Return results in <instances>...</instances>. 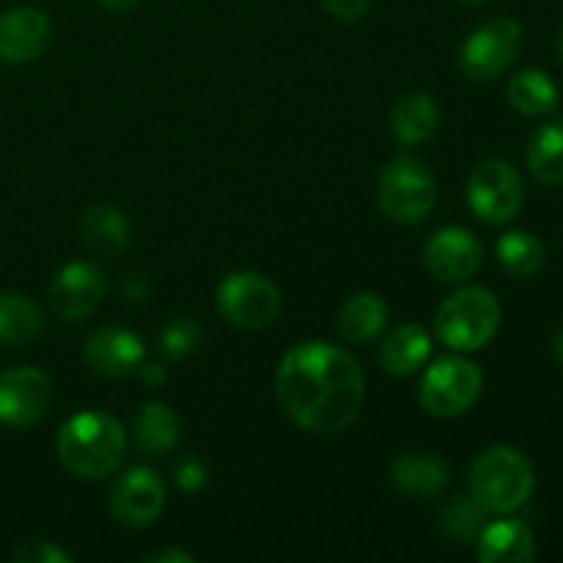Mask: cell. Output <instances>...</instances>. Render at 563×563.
Here are the masks:
<instances>
[{"label": "cell", "mask_w": 563, "mask_h": 563, "mask_svg": "<svg viewBox=\"0 0 563 563\" xmlns=\"http://www.w3.org/2000/svg\"><path fill=\"white\" fill-rule=\"evenodd\" d=\"M537 487L533 462L515 445H489L471 467V498L487 515H509Z\"/></svg>", "instance_id": "3957f363"}, {"label": "cell", "mask_w": 563, "mask_h": 563, "mask_svg": "<svg viewBox=\"0 0 563 563\" xmlns=\"http://www.w3.org/2000/svg\"><path fill=\"white\" fill-rule=\"evenodd\" d=\"M484 517H487V511L471 495H465V498H456L445 506L443 515H440V528L451 542L467 544L482 537Z\"/></svg>", "instance_id": "4316f807"}, {"label": "cell", "mask_w": 563, "mask_h": 563, "mask_svg": "<svg viewBox=\"0 0 563 563\" xmlns=\"http://www.w3.org/2000/svg\"><path fill=\"white\" fill-rule=\"evenodd\" d=\"M135 440L141 451L154 456H163L176 449L181 438V421L168 405L163 401H148L135 416Z\"/></svg>", "instance_id": "7402d4cb"}, {"label": "cell", "mask_w": 563, "mask_h": 563, "mask_svg": "<svg viewBox=\"0 0 563 563\" xmlns=\"http://www.w3.org/2000/svg\"><path fill=\"white\" fill-rule=\"evenodd\" d=\"M137 3H141V0H99V5H104V9L110 11H130L135 9Z\"/></svg>", "instance_id": "836d02e7"}, {"label": "cell", "mask_w": 563, "mask_h": 563, "mask_svg": "<svg viewBox=\"0 0 563 563\" xmlns=\"http://www.w3.org/2000/svg\"><path fill=\"white\" fill-rule=\"evenodd\" d=\"M49 25L47 14L33 5H20L0 14V58L5 64H31L47 49Z\"/></svg>", "instance_id": "9a60e30c"}, {"label": "cell", "mask_w": 563, "mask_h": 563, "mask_svg": "<svg viewBox=\"0 0 563 563\" xmlns=\"http://www.w3.org/2000/svg\"><path fill=\"white\" fill-rule=\"evenodd\" d=\"M526 157L542 185H563V119L548 121L533 132Z\"/></svg>", "instance_id": "cb8c5ba5"}, {"label": "cell", "mask_w": 563, "mask_h": 563, "mask_svg": "<svg viewBox=\"0 0 563 563\" xmlns=\"http://www.w3.org/2000/svg\"><path fill=\"white\" fill-rule=\"evenodd\" d=\"M440 124V108L429 93H405L390 110V132L401 146H416L434 135Z\"/></svg>", "instance_id": "ffe728a7"}, {"label": "cell", "mask_w": 563, "mask_h": 563, "mask_svg": "<svg viewBox=\"0 0 563 563\" xmlns=\"http://www.w3.org/2000/svg\"><path fill=\"white\" fill-rule=\"evenodd\" d=\"M500 328V302L484 286L456 289L434 317V333L456 352H476L495 339Z\"/></svg>", "instance_id": "277c9868"}, {"label": "cell", "mask_w": 563, "mask_h": 563, "mask_svg": "<svg viewBox=\"0 0 563 563\" xmlns=\"http://www.w3.org/2000/svg\"><path fill=\"white\" fill-rule=\"evenodd\" d=\"M511 108L522 115H548L559 110L561 93L553 77L542 69H522L506 86Z\"/></svg>", "instance_id": "603a6c76"}, {"label": "cell", "mask_w": 563, "mask_h": 563, "mask_svg": "<svg viewBox=\"0 0 563 563\" xmlns=\"http://www.w3.org/2000/svg\"><path fill=\"white\" fill-rule=\"evenodd\" d=\"M275 394L297 427L335 434L361 412L366 379L346 350L324 341H302L278 363Z\"/></svg>", "instance_id": "6da1fadb"}, {"label": "cell", "mask_w": 563, "mask_h": 563, "mask_svg": "<svg viewBox=\"0 0 563 563\" xmlns=\"http://www.w3.org/2000/svg\"><path fill=\"white\" fill-rule=\"evenodd\" d=\"M218 308L223 319L242 330H262L280 313V291L267 275L240 269L220 280Z\"/></svg>", "instance_id": "ba28073f"}, {"label": "cell", "mask_w": 563, "mask_h": 563, "mask_svg": "<svg viewBox=\"0 0 563 563\" xmlns=\"http://www.w3.org/2000/svg\"><path fill=\"white\" fill-rule=\"evenodd\" d=\"M322 5L335 16V20L355 22L366 14L372 0H322Z\"/></svg>", "instance_id": "4dcf8cb0"}, {"label": "cell", "mask_w": 563, "mask_h": 563, "mask_svg": "<svg viewBox=\"0 0 563 563\" xmlns=\"http://www.w3.org/2000/svg\"><path fill=\"white\" fill-rule=\"evenodd\" d=\"M438 201V181L423 159L401 154L383 168L377 181V203L396 223H418Z\"/></svg>", "instance_id": "5b68a950"}, {"label": "cell", "mask_w": 563, "mask_h": 563, "mask_svg": "<svg viewBox=\"0 0 563 563\" xmlns=\"http://www.w3.org/2000/svg\"><path fill=\"white\" fill-rule=\"evenodd\" d=\"M86 363L102 377H130L143 366L146 346L141 335L126 328H99L93 330L91 339L86 341Z\"/></svg>", "instance_id": "5bb4252c"}, {"label": "cell", "mask_w": 563, "mask_h": 563, "mask_svg": "<svg viewBox=\"0 0 563 563\" xmlns=\"http://www.w3.org/2000/svg\"><path fill=\"white\" fill-rule=\"evenodd\" d=\"M55 454L66 471L88 482L113 476L126 454L124 429L108 412H77L60 427Z\"/></svg>", "instance_id": "7a4b0ae2"}, {"label": "cell", "mask_w": 563, "mask_h": 563, "mask_svg": "<svg viewBox=\"0 0 563 563\" xmlns=\"http://www.w3.org/2000/svg\"><path fill=\"white\" fill-rule=\"evenodd\" d=\"M44 330V317L25 295L0 297V344L27 346Z\"/></svg>", "instance_id": "d4e9b609"}, {"label": "cell", "mask_w": 563, "mask_h": 563, "mask_svg": "<svg viewBox=\"0 0 563 563\" xmlns=\"http://www.w3.org/2000/svg\"><path fill=\"white\" fill-rule=\"evenodd\" d=\"M484 388V374L465 357H438L421 379V405L434 418H456L471 410Z\"/></svg>", "instance_id": "8992f818"}, {"label": "cell", "mask_w": 563, "mask_h": 563, "mask_svg": "<svg viewBox=\"0 0 563 563\" xmlns=\"http://www.w3.org/2000/svg\"><path fill=\"white\" fill-rule=\"evenodd\" d=\"M522 44H526V33L517 20L498 16V20L484 22L460 47V55H456L460 69L476 82L495 80L520 58Z\"/></svg>", "instance_id": "52a82bcc"}, {"label": "cell", "mask_w": 563, "mask_h": 563, "mask_svg": "<svg viewBox=\"0 0 563 563\" xmlns=\"http://www.w3.org/2000/svg\"><path fill=\"white\" fill-rule=\"evenodd\" d=\"M104 275L88 262H69L55 273L49 286V302L53 311L66 322H77L82 317H91L104 300Z\"/></svg>", "instance_id": "4fadbf2b"}, {"label": "cell", "mask_w": 563, "mask_h": 563, "mask_svg": "<svg viewBox=\"0 0 563 563\" xmlns=\"http://www.w3.org/2000/svg\"><path fill=\"white\" fill-rule=\"evenodd\" d=\"M462 3H467V5H482V3H487V0H462Z\"/></svg>", "instance_id": "d590c367"}, {"label": "cell", "mask_w": 563, "mask_h": 563, "mask_svg": "<svg viewBox=\"0 0 563 563\" xmlns=\"http://www.w3.org/2000/svg\"><path fill=\"white\" fill-rule=\"evenodd\" d=\"M544 245L531 231H509L498 240V262L517 278H531L544 267Z\"/></svg>", "instance_id": "484cf974"}, {"label": "cell", "mask_w": 563, "mask_h": 563, "mask_svg": "<svg viewBox=\"0 0 563 563\" xmlns=\"http://www.w3.org/2000/svg\"><path fill=\"white\" fill-rule=\"evenodd\" d=\"M484 262V247L473 231L462 225H445L434 231L423 245V264L429 275L443 284H460L467 280Z\"/></svg>", "instance_id": "8fae6325"}, {"label": "cell", "mask_w": 563, "mask_h": 563, "mask_svg": "<svg viewBox=\"0 0 563 563\" xmlns=\"http://www.w3.org/2000/svg\"><path fill=\"white\" fill-rule=\"evenodd\" d=\"M432 355V335L416 322L396 324L379 344V366L394 377H410Z\"/></svg>", "instance_id": "e0dca14e"}, {"label": "cell", "mask_w": 563, "mask_h": 563, "mask_svg": "<svg viewBox=\"0 0 563 563\" xmlns=\"http://www.w3.org/2000/svg\"><path fill=\"white\" fill-rule=\"evenodd\" d=\"M165 484L148 467H130L110 493V511L126 528H146L163 515Z\"/></svg>", "instance_id": "7c38bea8"}, {"label": "cell", "mask_w": 563, "mask_h": 563, "mask_svg": "<svg viewBox=\"0 0 563 563\" xmlns=\"http://www.w3.org/2000/svg\"><path fill=\"white\" fill-rule=\"evenodd\" d=\"M82 242L97 256L115 258L130 245V218L113 203H97L82 218Z\"/></svg>", "instance_id": "d6986e66"}, {"label": "cell", "mask_w": 563, "mask_h": 563, "mask_svg": "<svg viewBox=\"0 0 563 563\" xmlns=\"http://www.w3.org/2000/svg\"><path fill=\"white\" fill-rule=\"evenodd\" d=\"M16 563H71L66 550L55 548L53 542H31L14 553Z\"/></svg>", "instance_id": "f1b7e54d"}, {"label": "cell", "mask_w": 563, "mask_h": 563, "mask_svg": "<svg viewBox=\"0 0 563 563\" xmlns=\"http://www.w3.org/2000/svg\"><path fill=\"white\" fill-rule=\"evenodd\" d=\"M388 322V302L374 291H357L341 306L339 333L352 344H366L377 339Z\"/></svg>", "instance_id": "44dd1931"}, {"label": "cell", "mask_w": 563, "mask_h": 563, "mask_svg": "<svg viewBox=\"0 0 563 563\" xmlns=\"http://www.w3.org/2000/svg\"><path fill=\"white\" fill-rule=\"evenodd\" d=\"M176 484H179V489H185V493H196L198 487H203V482H207V465H203L198 456H185V460L176 462Z\"/></svg>", "instance_id": "f546056e"}, {"label": "cell", "mask_w": 563, "mask_h": 563, "mask_svg": "<svg viewBox=\"0 0 563 563\" xmlns=\"http://www.w3.org/2000/svg\"><path fill=\"white\" fill-rule=\"evenodd\" d=\"M53 405V383L31 366L0 374V423L9 429H27L42 421Z\"/></svg>", "instance_id": "30bf717a"}, {"label": "cell", "mask_w": 563, "mask_h": 563, "mask_svg": "<svg viewBox=\"0 0 563 563\" xmlns=\"http://www.w3.org/2000/svg\"><path fill=\"white\" fill-rule=\"evenodd\" d=\"M553 355H555V361L563 366V328L555 333V339H553Z\"/></svg>", "instance_id": "e575fe53"}, {"label": "cell", "mask_w": 563, "mask_h": 563, "mask_svg": "<svg viewBox=\"0 0 563 563\" xmlns=\"http://www.w3.org/2000/svg\"><path fill=\"white\" fill-rule=\"evenodd\" d=\"M478 559L484 563H528L537 559V537L522 520H498L484 526Z\"/></svg>", "instance_id": "ac0fdd59"}, {"label": "cell", "mask_w": 563, "mask_h": 563, "mask_svg": "<svg viewBox=\"0 0 563 563\" xmlns=\"http://www.w3.org/2000/svg\"><path fill=\"white\" fill-rule=\"evenodd\" d=\"M137 372L143 374V379H146L152 388H159V385L165 383V368L159 366V363H152V366H141Z\"/></svg>", "instance_id": "d6a6232c"}, {"label": "cell", "mask_w": 563, "mask_h": 563, "mask_svg": "<svg viewBox=\"0 0 563 563\" xmlns=\"http://www.w3.org/2000/svg\"><path fill=\"white\" fill-rule=\"evenodd\" d=\"M201 339L203 333L196 319L179 317L163 328V333H159V350H163L165 357L176 361V357H187L192 352H198Z\"/></svg>", "instance_id": "83f0119b"}, {"label": "cell", "mask_w": 563, "mask_h": 563, "mask_svg": "<svg viewBox=\"0 0 563 563\" xmlns=\"http://www.w3.org/2000/svg\"><path fill=\"white\" fill-rule=\"evenodd\" d=\"M526 201V185L506 159H484L467 179V203L473 214L489 225L509 223Z\"/></svg>", "instance_id": "9c48e42d"}, {"label": "cell", "mask_w": 563, "mask_h": 563, "mask_svg": "<svg viewBox=\"0 0 563 563\" xmlns=\"http://www.w3.org/2000/svg\"><path fill=\"white\" fill-rule=\"evenodd\" d=\"M143 561H148V563H192L196 561V555L185 553V550H159V553L146 555Z\"/></svg>", "instance_id": "1f68e13d"}, {"label": "cell", "mask_w": 563, "mask_h": 563, "mask_svg": "<svg viewBox=\"0 0 563 563\" xmlns=\"http://www.w3.org/2000/svg\"><path fill=\"white\" fill-rule=\"evenodd\" d=\"M396 489L407 498H434L449 487V465L432 451H405L390 467Z\"/></svg>", "instance_id": "2e32d148"}]
</instances>
